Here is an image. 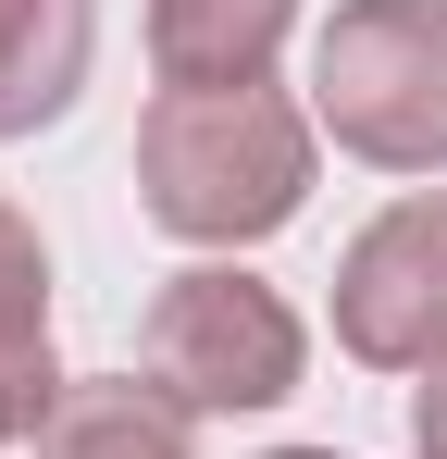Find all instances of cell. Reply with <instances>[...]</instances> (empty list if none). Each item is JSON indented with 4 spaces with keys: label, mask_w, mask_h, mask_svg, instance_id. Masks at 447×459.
Here are the masks:
<instances>
[{
    "label": "cell",
    "mask_w": 447,
    "mask_h": 459,
    "mask_svg": "<svg viewBox=\"0 0 447 459\" xmlns=\"http://www.w3.org/2000/svg\"><path fill=\"white\" fill-rule=\"evenodd\" d=\"M261 459H336V447H261Z\"/></svg>",
    "instance_id": "10"
},
{
    "label": "cell",
    "mask_w": 447,
    "mask_h": 459,
    "mask_svg": "<svg viewBox=\"0 0 447 459\" xmlns=\"http://www.w3.org/2000/svg\"><path fill=\"white\" fill-rule=\"evenodd\" d=\"M323 125L286 87H162L137 125V212L187 248H261L311 212Z\"/></svg>",
    "instance_id": "1"
},
{
    "label": "cell",
    "mask_w": 447,
    "mask_h": 459,
    "mask_svg": "<svg viewBox=\"0 0 447 459\" xmlns=\"http://www.w3.org/2000/svg\"><path fill=\"white\" fill-rule=\"evenodd\" d=\"M336 348L361 373H447V186L385 199L336 248Z\"/></svg>",
    "instance_id": "4"
},
{
    "label": "cell",
    "mask_w": 447,
    "mask_h": 459,
    "mask_svg": "<svg viewBox=\"0 0 447 459\" xmlns=\"http://www.w3.org/2000/svg\"><path fill=\"white\" fill-rule=\"evenodd\" d=\"M63 385L74 373L50 360V248H38V224L0 199V447H25Z\"/></svg>",
    "instance_id": "7"
},
{
    "label": "cell",
    "mask_w": 447,
    "mask_h": 459,
    "mask_svg": "<svg viewBox=\"0 0 447 459\" xmlns=\"http://www.w3.org/2000/svg\"><path fill=\"white\" fill-rule=\"evenodd\" d=\"M311 125L372 174H447V0H336L311 38Z\"/></svg>",
    "instance_id": "2"
},
{
    "label": "cell",
    "mask_w": 447,
    "mask_h": 459,
    "mask_svg": "<svg viewBox=\"0 0 447 459\" xmlns=\"http://www.w3.org/2000/svg\"><path fill=\"white\" fill-rule=\"evenodd\" d=\"M100 50V0H0V137L63 125Z\"/></svg>",
    "instance_id": "8"
},
{
    "label": "cell",
    "mask_w": 447,
    "mask_h": 459,
    "mask_svg": "<svg viewBox=\"0 0 447 459\" xmlns=\"http://www.w3.org/2000/svg\"><path fill=\"white\" fill-rule=\"evenodd\" d=\"M286 38H298V0H149L162 87H274Z\"/></svg>",
    "instance_id": "5"
},
{
    "label": "cell",
    "mask_w": 447,
    "mask_h": 459,
    "mask_svg": "<svg viewBox=\"0 0 447 459\" xmlns=\"http://www.w3.org/2000/svg\"><path fill=\"white\" fill-rule=\"evenodd\" d=\"M137 373L174 397V410H286L298 373H311V323L286 310V286L236 273V261H187L162 273V299L137 323Z\"/></svg>",
    "instance_id": "3"
},
{
    "label": "cell",
    "mask_w": 447,
    "mask_h": 459,
    "mask_svg": "<svg viewBox=\"0 0 447 459\" xmlns=\"http://www.w3.org/2000/svg\"><path fill=\"white\" fill-rule=\"evenodd\" d=\"M25 447L38 459H199V410H174L149 373H74Z\"/></svg>",
    "instance_id": "6"
},
{
    "label": "cell",
    "mask_w": 447,
    "mask_h": 459,
    "mask_svg": "<svg viewBox=\"0 0 447 459\" xmlns=\"http://www.w3.org/2000/svg\"><path fill=\"white\" fill-rule=\"evenodd\" d=\"M410 459H447V373L410 385Z\"/></svg>",
    "instance_id": "9"
}]
</instances>
